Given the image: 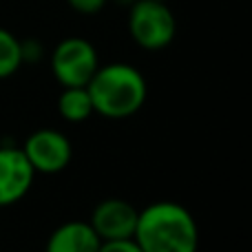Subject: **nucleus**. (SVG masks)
Instances as JSON below:
<instances>
[{
  "label": "nucleus",
  "mask_w": 252,
  "mask_h": 252,
  "mask_svg": "<svg viewBox=\"0 0 252 252\" xmlns=\"http://www.w3.org/2000/svg\"><path fill=\"white\" fill-rule=\"evenodd\" d=\"M133 241L142 252H199V226L177 201H153L139 210Z\"/></svg>",
  "instance_id": "f257e3e1"
},
{
  "label": "nucleus",
  "mask_w": 252,
  "mask_h": 252,
  "mask_svg": "<svg viewBox=\"0 0 252 252\" xmlns=\"http://www.w3.org/2000/svg\"><path fill=\"white\" fill-rule=\"evenodd\" d=\"M87 91L93 102V113L106 120L133 118L148 97V84L142 71L128 62H111L97 66L89 80Z\"/></svg>",
  "instance_id": "f03ea898"
},
{
  "label": "nucleus",
  "mask_w": 252,
  "mask_h": 252,
  "mask_svg": "<svg viewBox=\"0 0 252 252\" xmlns=\"http://www.w3.org/2000/svg\"><path fill=\"white\" fill-rule=\"evenodd\" d=\"M128 33L144 51L168 47L177 33V22L166 0H135L128 7Z\"/></svg>",
  "instance_id": "7ed1b4c3"
},
{
  "label": "nucleus",
  "mask_w": 252,
  "mask_h": 252,
  "mask_svg": "<svg viewBox=\"0 0 252 252\" xmlns=\"http://www.w3.org/2000/svg\"><path fill=\"white\" fill-rule=\"evenodd\" d=\"M49 66L60 87H87L100 66V58L93 42L80 35H71L53 47Z\"/></svg>",
  "instance_id": "20e7f679"
},
{
  "label": "nucleus",
  "mask_w": 252,
  "mask_h": 252,
  "mask_svg": "<svg viewBox=\"0 0 252 252\" xmlns=\"http://www.w3.org/2000/svg\"><path fill=\"white\" fill-rule=\"evenodd\" d=\"M20 148L35 175H58L73 159L71 139L58 128L33 130Z\"/></svg>",
  "instance_id": "39448f33"
},
{
  "label": "nucleus",
  "mask_w": 252,
  "mask_h": 252,
  "mask_svg": "<svg viewBox=\"0 0 252 252\" xmlns=\"http://www.w3.org/2000/svg\"><path fill=\"white\" fill-rule=\"evenodd\" d=\"M137 215L139 210L130 201L120 199V197H109V199H102L91 210L89 223L95 230V235L100 237V241L133 239Z\"/></svg>",
  "instance_id": "423d86ee"
},
{
  "label": "nucleus",
  "mask_w": 252,
  "mask_h": 252,
  "mask_svg": "<svg viewBox=\"0 0 252 252\" xmlns=\"http://www.w3.org/2000/svg\"><path fill=\"white\" fill-rule=\"evenodd\" d=\"M35 173L22 148L0 146V208L25 199L33 186Z\"/></svg>",
  "instance_id": "0eeeda50"
},
{
  "label": "nucleus",
  "mask_w": 252,
  "mask_h": 252,
  "mask_svg": "<svg viewBox=\"0 0 252 252\" xmlns=\"http://www.w3.org/2000/svg\"><path fill=\"white\" fill-rule=\"evenodd\" d=\"M100 237L89 221H64L49 235L44 252H97Z\"/></svg>",
  "instance_id": "6e6552de"
},
{
  "label": "nucleus",
  "mask_w": 252,
  "mask_h": 252,
  "mask_svg": "<svg viewBox=\"0 0 252 252\" xmlns=\"http://www.w3.org/2000/svg\"><path fill=\"white\" fill-rule=\"evenodd\" d=\"M58 111L62 120L71 124L87 122L93 115V102L87 87H62V93L58 97Z\"/></svg>",
  "instance_id": "1a4fd4ad"
},
{
  "label": "nucleus",
  "mask_w": 252,
  "mask_h": 252,
  "mask_svg": "<svg viewBox=\"0 0 252 252\" xmlns=\"http://www.w3.org/2000/svg\"><path fill=\"white\" fill-rule=\"evenodd\" d=\"M22 64H25V62H22L20 40H18L11 31L0 27V80L11 78Z\"/></svg>",
  "instance_id": "9d476101"
},
{
  "label": "nucleus",
  "mask_w": 252,
  "mask_h": 252,
  "mask_svg": "<svg viewBox=\"0 0 252 252\" xmlns=\"http://www.w3.org/2000/svg\"><path fill=\"white\" fill-rule=\"evenodd\" d=\"M106 2H109V0H66V4H69L73 11L84 13V16L100 13L102 9L106 7Z\"/></svg>",
  "instance_id": "9b49d317"
},
{
  "label": "nucleus",
  "mask_w": 252,
  "mask_h": 252,
  "mask_svg": "<svg viewBox=\"0 0 252 252\" xmlns=\"http://www.w3.org/2000/svg\"><path fill=\"white\" fill-rule=\"evenodd\" d=\"M97 252H142L133 239H120V241H102Z\"/></svg>",
  "instance_id": "f8f14e48"
},
{
  "label": "nucleus",
  "mask_w": 252,
  "mask_h": 252,
  "mask_svg": "<svg viewBox=\"0 0 252 252\" xmlns=\"http://www.w3.org/2000/svg\"><path fill=\"white\" fill-rule=\"evenodd\" d=\"M113 2H118L120 7H130V4H133L135 0H113Z\"/></svg>",
  "instance_id": "ddd939ff"
}]
</instances>
